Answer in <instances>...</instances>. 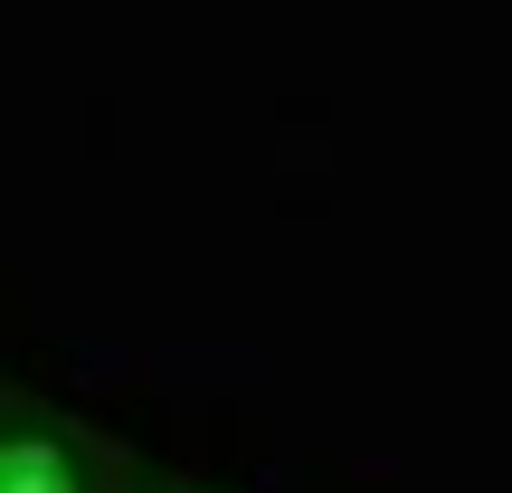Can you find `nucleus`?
I'll list each match as a JSON object with an SVG mask.
<instances>
[{
	"mask_svg": "<svg viewBox=\"0 0 512 493\" xmlns=\"http://www.w3.org/2000/svg\"><path fill=\"white\" fill-rule=\"evenodd\" d=\"M0 493H76L67 456H48L38 437H10L0 446Z\"/></svg>",
	"mask_w": 512,
	"mask_h": 493,
	"instance_id": "f257e3e1",
	"label": "nucleus"
}]
</instances>
